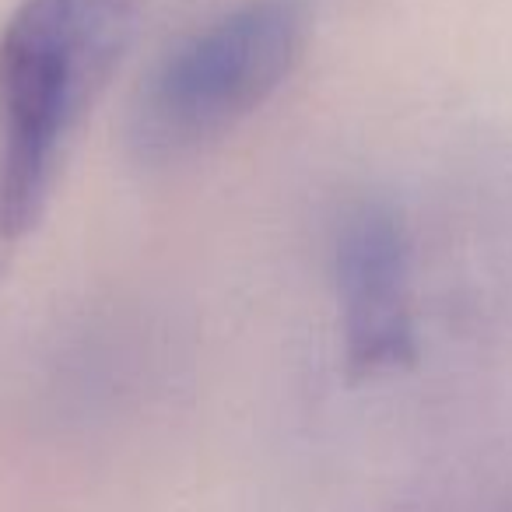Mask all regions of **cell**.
Instances as JSON below:
<instances>
[{
  "instance_id": "7a4b0ae2",
  "label": "cell",
  "mask_w": 512,
  "mask_h": 512,
  "mask_svg": "<svg viewBox=\"0 0 512 512\" xmlns=\"http://www.w3.org/2000/svg\"><path fill=\"white\" fill-rule=\"evenodd\" d=\"M313 25L316 0H239L183 39L130 106L137 162H179L239 127L299 67Z\"/></svg>"
},
{
  "instance_id": "3957f363",
  "label": "cell",
  "mask_w": 512,
  "mask_h": 512,
  "mask_svg": "<svg viewBox=\"0 0 512 512\" xmlns=\"http://www.w3.org/2000/svg\"><path fill=\"white\" fill-rule=\"evenodd\" d=\"M414 267L400 211L386 200H358L334 228V288L344 358L355 376L414 362Z\"/></svg>"
},
{
  "instance_id": "6da1fadb",
  "label": "cell",
  "mask_w": 512,
  "mask_h": 512,
  "mask_svg": "<svg viewBox=\"0 0 512 512\" xmlns=\"http://www.w3.org/2000/svg\"><path fill=\"white\" fill-rule=\"evenodd\" d=\"M137 29V0H18L0 25V246L50 207L67 148Z\"/></svg>"
}]
</instances>
